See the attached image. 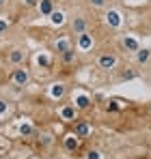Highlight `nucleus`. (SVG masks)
<instances>
[{"label": "nucleus", "instance_id": "f257e3e1", "mask_svg": "<svg viewBox=\"0 0 151 159\" xmlns=\"http://www.w3.org/2000/svg\"><path fill=\"white\" fill-rule=\"evenodd\" d=\"M117 62H119V58H117V54H101L100 58H97V65H100V69H104V71H110V69H114L117 67Z\"/></svg>", "mask_w": 151, "mask_h": 159}, {"label": "nucleus", "instance_id": "f03ea898", "mask_svg": "<svg viewBox=\"0 0 151 159\" xmlns=\"http://www.w3.org/2000/svg\"><path fill=\"white\" fill-rule=\"evenodd\" d=\"M11 82H13L15 86H26V84L30 82V73H28V69H24V67L13 69V73H11Z\"/></svg>", "mask_w": 151, "mask_h": 159}, {"label": "nucleus", "instance_id": "7ed1b4c3", "mask_svg": "<svg viewBox=\"0 0 151 159\" xmlns=\"http://www.w3.org/2000/svg\"><path fill=\"white\" fill-rule=\"evenodd\" d=\"M7 58H9V62H11V65L20 67V65H22V62L26 60V52H24V50H11Z\"/></svg>", "mask_w": 151, "mask_h": 159}, {"label": "nucleus", "instance_id": "20e7f679", "mask_svg": "<svg viewBox=\"0 0 151 159\" xmlns=\"http://www.w3.org/2000/svg\"><path fill=\"white\" fill-rule=\"evenodd\" d=\"M71 28H74L76 34H82V32H86V28H89V22H86V17H82V15L74 17V22H71Z\"/></svg>", "mask_w": 151, "mask_h": 159}, {"label": "nucleus", "instance_id": "39448f33", "mask_svg": "<svg viewBox=\"0 0 151 159\" xmlns=\"http://www.w3.org/2000/svg\"><path fill=\"white\" fill-rule=\"evenodd\" d=\"M74 133H76V138H86V135L91 133V127H89V123H84V120H76Z\"/></svg>", "mask_w": 151, "mask_h": 159}, {"label": "nucleus", "instance_id": "423d86ee", "mask_svg": "<svg viewBox=\"0 0 151 159\" xmlns=\"http://www.w3.org/2000/svg\"><path fill=\"white\" fill-rule=\"evenodd\" d=\"M78 48L84 52V50H91L93 48V37L89 34V32H82V34H78Z\"/></svg>", "mask_w": 151, "mask_h": 159}, {"label": "nucleus", "instance_id": "0eeeda50", "mask_svg": "<svg viewBox=\"0 0 151 159\" xmlns=\"http://www.w3.org/2000/svg\"><path fill=\"white\" fill-rule=\"evenodd\" d=\"M37 9H39L41 15H52V11H54V0H39Z\"/></svg>", "mask_w": 151, "mask_h": 159}, {"label": "nucleus", "instance_id": "6e6552de", "mask_svg": "<svg viewBox=\"0 0 151 159\" xmlns=\"http://www.w3.org/2000/svg\"><path fill=\"white\" fill-rule=\"evenodd\" d=\"M76 58H78V52H76L74 48H69L67 52L61 54V62H65V65H71V62H76Z\"/></svg>", "mask_w": 151, "mask_h": 159}, {"label": "nucleus", "instance_id": "1a4fd4ad", "mask_svg": "<svg viewBox=\"0 0 151 159\" xmlns=\"http://www.w3.org/2000/svg\"><path fill=\"white\" fill-rule=\"evenodd\" d=\"M136 60H138V65H147L151 60V50H138L136 52Z\"/></svg>", "mask_w": 151, "mask_h": 159}, {"label": "nucleus", "instance_id": "9d476101", "mask_svg": "<svg viewBox=\"0 0 151 159\" xmlns=\"http://www.w3.org/2000/svg\"><path fill=\"white\" fill-rule=\"evenodd\" d=\"M54 48H56V52H58V54H63V52H67V50L71 48V43H69L67 39H61V41H56Z\"/></svg>", "mask_w": 151, "mask_h": 159}, {"label": "nucleus", "instance_id": "9b49d317", "mask_svg": "<svg viewBox=\"0 0 151 159\" xmlns=\"http://www.w3.org/2000/svg\"><path fill=\"white\" fill-rule=\"evenodd\" d=\"M50 20H52V24H56V26H61V24H63V22H65V15H63V13H61V11H52Z\"/></svg>", "mask_w": 151, "mask_h": 159}, {"label": "nucleus", "instance_id": "f8f14e48", "mask_svg": "<svg viewBox=\"0 0 151 159\" xmlns=\"http://www.w3.org/2000/svg\"><path fill=\"white\" fill-rule=\"evenodd\" d=\"M123 45H125L127 50H132V52H138V50H140V48H138V43H136V39H129V37L123 39Z\"/></svg>", "mask_w": 151, "mask_h": 159}, {"label": "nucleus", "instance_id": "ddd939ff", "mask_svg": "<svg viewBox=\"0 0 151 159\" xmlns=\"http://www.w3.org/2000/svg\"><path fill=\"white\" fill-rule=\"evenodd\" d=\"M65 146H67L69 151H76V148H78V138H74V135H67V138H65Z\"/></svg>", "mask_w": 151, "mask_h": 159}, {"label": "nucleus", "instance_id": "4468645a", "mask_svg": "<svg viewBox=\"0 0 151 159\" xmlns=\"http://www.w3.org/2000/svg\"><path fill=\"white\" fill-rule=\"evenodd\" d=\"M61 114H63L65 120H74V118H76V110H74V107H63Z\"/></svg>", "mask_w": 151, "mask_h": 159}, {"label": "nucleus", "instance_id": "2eb2a0df", "mask_svg": "<svg viewBox=\"0 0 151 159\" xmlns=\"http://www.w3.org/2000/svg\"><path fill=\"white\" fill-rule=\"evenodd\" d=\"M136 78V71H123L121 73V80H134Z\"/></svg>", "mask_w": 151, "mask_h": 159}, {"label": "nucleus", "instance_id": "dca6fc26", "mask_svg": "<svg viewBox=\"0 0 151 159\" xmlns=\"http://www.w3.org/2000/svg\"><path fill=\"white\" fill-rule=\"evenodd\" d=\"M108 22H112V24L117 26V24H119V15H117L114 11H112V13H108Z\"/></svg>", "mask_w": 151, "mask_h": 159}, {"label": "nucleus", "instance_id": "f3484780", "mask_svg": "<svg viewBox=\"0 0 151 159\" xmlns=\"http://www.w3.org/2000/svg\"><path fill=\"white\" fill-rule=\"evenodd\" d=\"M89 106V99H86V97H80V99H78V107H86Z\"/></svg>", "mask_w": 151, "mask_h": 159}, {"label": "nucleus", "instance_id": "a211bd4d", "mask_svg": "<svg viewBox=\"0 0 151 159\" xmlns=\"http://www.w3.org/2000/svg\"><path fill=\"white\" fill-rule=\"evenodd\" d=\"M89 2H91L93 7H97V9H101V7L106 4V0H89Z\"/></svg>", "mask_w": 151, "mask_h": 159}, {"label": "nucleus", "instance_id": "6ab92c4d", "mask_svg": "<svg viewBox=\"0 0 151 159\" xmlns=\"http://www.w3.org/2000/svg\"><path fill=\"white\" fill-rule=\"evenodd\" d=\"M24 4L28 7V9H32V7H37V4H39V0H24Z\"/></svg>", "mask_w": 151, "mask_h": 159}, {"label": "nucleus", "instance_id": "aec40b11", "mask_svg": "<svg viewBox=\"0 0 151 159\" xmlns=\"http://www.w3.org/2000/svg\"><path fill=\"white\" fill-rule=\"evenodd\" d=\"M89 159H100V153H97V151H91V153H89Z\"/></svg>", "mask_w": 151, "mask_h": 159}, {"label": "nucleus", "instance_id": "412c9836", "mask_svg": "<svg viewBox=\"0 0 151 159\" xmlns=\"http://www.w3.org/2000/svg\"><path fill=\"white\" fill-rule=\"evenodd\" d=\"M2 28H7V24H4V22H0V30H2Z\"/></svg>", "mask_w": 151, "mask_h": 159}, {"label": "nucleus", "instance_id": "4be33fe9", "mask_svg": "<svg viewBox=\"0 0 151 159\" xmlns=\"http://www.w3.org/2000/svg\"><path fill=\"white\" fill-rule=\"evenodd\" d=\"M0 4H4V0H0Z\"/></svg>", "mask_w": 151, "mask_h": 159}]
</instances>
